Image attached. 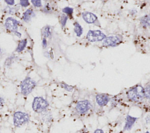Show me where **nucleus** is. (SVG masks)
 <instances>
[{"instance_id":"23","label":"nucleus","mask_w":150,"mask_h":133,"mask_svg":"<svg viewBox=\"0 0 150 133\" xmlns=\"http://www.w3.org/2000/svg\"><path fill=\"white\" fill-rule=\"evenodd\" d=\"M143 123L146 125H150V113H147L144 116Z\"/></svg>"},{"instance_id":"32","label":"nucleus","mask_w":150,"mask_h":133,"mask_svg":"<svg viewBox=\"0 0 150 133\" xmlns=\"http://www.w3.org/2000/svg\"><path fill=\"white\" fill-rule=\"evenodd\" d=\"M3 52H4L3 49H2V48L0 47V54H3Z\"/></svg>"},{"instance_id":"25","label":"nucleus","mask_w":150,"mask_h":133,"mask_svg":"<svg viewBox=\"0 0 150 133\" xmlns=\"http://www.w3.org/2000/svg\"><path fill=\"white\" fill-rule=\"evenodd\" d=\"M31 2L36 8H40L42 6L41 0H31Z\"/></svg>"},{"instance_id":"26","label":"nucleus","mask_w":150,"mask_h":133,"mask_svg":"<svg viewBox=\"0 0 150 133\" xmlns=\"http://www.w3.org/2000/svg\"><path fill=\"white\" fill-rule=\"evenodd\" d=\"M19 4L22 7L26 8L30 5V2H29V0H20L19 1Z\"/></svg>"},{"instance_id":"33","label":"nucleus","mask_w":150,"mask_h":133,"mask_svg":"<svg viewBox=\"0 0 150 133\" xmlns=\"http://www.w3.org/2000/svg\"><path fill=\"white\" fill-rule=\"evenodd\" d=\"M145 133H150V132L148 131H146V132H145Z\"/></svg>"},{"instance_id":"15","label":"nucleus","mask_w":150,"mask_h":133,"mask_svg":"<svg viewBox=\"0 0 150 133\" xmlns=\"http://www.w3.org/2000/svg\"><path fill=\"white\" fill-rule=\"evenodd\" d=\"M27 43H28V40L26 38H23L19 41L17 47L15 49V51L16 52H21L22 51H23L25 49L27 46Z\"/></svg>"},{"instance_id":"13","label":"nucleus","mask_w":150,"mask_h":133,"mask_svg":"<svg viewBox=\"0 0 150 133\" xmlns=\"http://www.w3.org/2000/svg\"><path fill=\"white\" fill-rule=\"evenodd\" d=\"M40 114H41L42 120L43 123L48 124L52 121V120L53 119V117H52V114L50 113V112L49 110H46L43 111L42 113H41Z\"/></svg>"},{"instance_id":"5","label":"nucleus","mask_w":150,"mask_h":133,"mask_svg":"<svg viewBox=\"0 0 150 133\" xmlns=\"http://www.w3.org/2000/svg\"><path fill=\"white\" fill-rule=\"evenodd\" d=\"M106 37V35L99 30H90L86 35L87 40L91 43L101 41Z\"/></svg>"},{"instance_id":"22","label":"nucleus","mask_w":150,"mask_h":133,"mask_svg":"<svg viewBox=\"0 0 150 133\" xmlns=\"http://www.w3.org/2000/svg\"><path fill=\"white\" fill-rule=\"evenodd\" d=\"M14 61V57L13 56H11L8 57L5 61V65L6 66H10L12 64L13 62Z\"/></svg>"},{"instance_id":"19","label":"nucleus","mask_w":150,"mask_h":133,"mask_svg":"<svg viewBox=\"0 0 150 133\" xmlns=\"http://www.w3.org/2000/svg\"><path fill=\"white\" fill-rule=\"evenodd\" d=\"M63 13L66 14L68 17H72L73 13V9L70 7H65L62 9Z\"/></svg>"},{"instance_id":"1","label":"nucleus","mask_w":150,"mask_h":133,"mask_svg":"<svg viewBox=\"0 0 150 133\" xmlns=\"http://www.w3.org/2000/svg\"><path fill=\"white\" fill-rule=\"evenodd\" d=\"M126 94L129 100L135 103L140 102L145 98L144 88L140 85H137L129 89Z\"/></svg>"},{"instance_id":"6","label":"nucleus","mask_w":150,"mask_h":133,"mask_svg":"<svg viewBox=\"0 0 150 133\" xmlns=\"http://www.w3.org/2000/svg\"><path fill=\"white\" fill-rule=\"evenodd\" d=\"M92 107L91 102L88 100H83L77 102L75 106L76 112L80 115L86 114Z\"/></svg>"},{"instance_id":"11","label":"nucleus","mask_w":150,"mask_h":133,"mask_svg":"<svg viewBox=\"0 0 150 133\" xmlns=\"http://www.w3.org/2000/svg\"><path fill=\"white\" fill-rule=\"evenodd\" d=\"M81 16L83 19L88 24H93L97 20V16L90 12H83Z\"/></svg>"},{"instance_id":"8","label":"nucleus","mask_w":150,"mask_h":133,"mask_svg":"<svg viewBox=\"0 0 150 133\" xmlns=\"http://www.w3.org/2000/svg\"><path fill=\"white\" fill-rule=\"evenodd\" d=\"M19 24V22L16 19L12 17L7 18L4 22V26L6 29L14 33L18 32Z\"/></svg>"},{"instance_id":"24","label":"nucleus","mask_w":150,"mask_h":133,"mask_svg":"<svg viewBox=\"0 0 150 133\" xmlns=\"http://www.w3.org/2000/svg\"><path fill=\"white\" fill-rule=\"evenodd\" d=\"M4 10L5 11L6 13H8V14H12V15H13V14H15V8H12V7H11L10 6H6Z\"/></svg>"},{"instance_id":"17","label":"nucleus","mask_w":150,"mask_h":133,"mask_svg":"<svg viewBox=\"0 0 150 133\" xmlns=\"http://www.w3.org/2000/svg\"><path fill=\"white\" fill-rule=\"evenodd\" d=\"M42 36H43V37H45L46 38L51 37L52 32H51L50 26H47L43 28L42 31Z\"/></svg>"},{"instance_id":"7","label":"nucleus","mask_w":150,"mask_h":133,"mask_svg":"<svg viewBox=\"0 0 150 133\" xmlns=\"http://www.w3.org/2000/svg\"><path fill=\"white\" fill-rule=\"evenodd\" d=\"M122 42L121 38L118 36H107L103 41L102 44L106 47H115L118 46Z\"/></svg>"},{"instance_id":"29","label":"nucleus","mask_w":150,"mask_h":133,"mask_svg":"<svg viewBox=\"0 0 150 133\" xmlns=\"http://www.w3.org/2000/svg\"><path fill=\"white\" fill-rule=\"evenodd\" d=\"M4 104H5V100H4V98L0 96V110L1 108H2Z\"/></svg>"},{"instance_id":"10","label":"nucleus","mask_w":150,"mask_h":133,"mask_svg":"<svg viewBox=\"0 0 150 133\" xmlns=\"http://www.w3.org/2000/svg\"><path fill=\"white\" fill-rule=\"evenodd\" d=\"M138 118L131 116L130 114H128L126 116L125 124L124 126V131H129L132 129L135 123H136Z\"/></svg>"},{"instance_id":"27","label":"nucleus","mask_w":150,"mask_h":133,"mask_svg":"<svg viewBox=\"0 0 150 133\" xmlns=\"http://www.w3.org/2000/svg\"><path fill=\"white\" fill-rule=\"evenodd\" d=\"M47 46V38L45 37H43L42 38V47L43 48H46Z\"/></svg>"},{"instance_id":"4","label":"nucleus","mask_w":150,"mask_h":133,"mask_svg":"<svg viewBox=\"0 0 150 133\" xmlns=\"http://www.w3.org/2000/svg\"><path fill=\"white\" fill-rule=\"evenodd\" d=\"M30 121L29 115L21 111H17L14 113L13 116V123L15 127L19 128Z\"/></svg>"},{"instance_id":"14","label":"nucleus","mask_w":150,"mask_h":133,"mask_svg":"<svg viewBox=\"0 0 150 133\" xmlns=\"http://www.w3.org/2000/svg\"><path fill=\"white\" fill-rule=\"evenodd\" d=\"M140 25L143 28H148L150 27V15H146L141 18L139 20Z\"/></svg>"},{"instance_id":"31","label":"nucleus","mask_w":150,"mask_h":133,"mask_svg":"<svg viewBox=\"0 0 150 133\" xmlns=\"http://www.w3.org/2000/svg\"><path fill=\"white\" fill-rule=\"evenodd\" d=\"M15 34L17 37H21V36H22L21 33H19V32H15Z\"/></svg>"},{"instance_id":"12","label":"nucleus","mask_w":150,"mask_h":133,"mask_svg":"<svg viewBox=\"0 0 150 133\" xmlns=\"http://www.w3.org/2000/svg\"><path fill=\"white\" fill-rule=\"evenodd\" d=\"M35 16V13H34L33 10L31 9H28L23 13L22 19L25 22L28 23L31 20L32 18H33Z\"/></svg>"},{"instance_id":"2","label":"nucleus","mask_w":150,"mask_h":133,"mask_svg":"<svg viewBox=\"0 0 150 133\" xmlns=\"http://www.w3.org/2000/svg\"><path fill=\"white\" fill-rule=\"evenodd\" d=\"M36 86V82L29 76H26L20 83L21 93L24 96H28Z\"/></svg>"},{"instance_id":"30","label":"nucleus","mask_w":150,"mask_h":133,"mask_svg":"<svg viewBox=\"0 0 150 133\" xmlns=\"http://www.w3.org/2000/svg\"><path fill=\"white\" fill-rule=\"evenodd\" d=\"M93 133H104V131L101 128H97L94 131Z\"/></svg>"},{"instance_id":"16","label":"nucleus","mask_w":150,"mask_h":133,"mask_svg":"<svg viewBox=\"0 0 150 133\" xmlns=\"http://www.w3.org/2000/svg\"><path fill=\"white\" fill-rule=\"evenodd\" d=\"M74 26V32L76 35L77 37H81V36L83 34V29L81 24L78 22H75L73 23Z\"/></svg>"},{"instance_id":"18","label":"nucleus","mask_w":150,"mask_h":133,"mask_svg":"<svg viewBox=\"0 0 150 133\" xmlns=\"http://www.w3.org/2000/svg\"><path fill=\"white\" fill-rule=\"evenodd\" d=\"M68 18H69V17L64 13H62L60 15L59 22H60V25H61L62 28L65 27V26L66 24V23H67V21L68 20Z\"/></svg>"},{"instance_id":"9","label":"nucleus","mask_w":150,"mask_h":133,"mask_svg":"<svg viewBox=\"0 0 150 133\" xmlns=\"http://www.w3.org/2000/svg\"><path fill=\"white\" fill-rule=\"evenodd\" d=\"M95 99L97 104L101 107L107 105L110 100V96L104 93H98L96 94Z\"/></svg>"},{"instance_id":"3","label":"nucleus","mask_w":150,"mask_h":133,"mask_svg":"<svg viewBox=\"0 0 150 133\" xmlns=\"http://www.w3.org/2000/svg\"><path fill=\"white\" fill-rule=\"evenodd\" d=\"M49 106L48 101L42 96H36L33 98L32 107L33 110L37 113H41L47 110Z\"/></svg>"},{"instance_id":"28","label":"nucleus","mask_w":150,"mask_h":133,"mask_svg":"<svg viewBox=\"0 0 150 133\" xmlns=\"http://www.w3.org/2000/svg\"><path fill=\"white\" fill-rule=\"evenodd\" d=\"M4 1L9 6H12L15 4V0H4Z\"/></svg>"},{"instance_id":"20","label":"nucleus","mask_w":150,"mask_h":133,"mask_svg":"<svg viewBox=\"0 0 150 133\" xmlns=\"http://www.w3.org/2000/svg\"><path fill=\"white\" fill-rule=\"evenodd\" d=\"M60 86L63 88L64 90H66V91H68V92H72L74 89V86H71V85H69L64 82H61L60 83Z\"/></svg>"},{"instance_id":"21","label":"nucleus","mask_w":150,"mask_h":133,"mask_svg":"<svg viewBox=\"0 0 150 133\" xmlns=\"http://www.w3.org/2000/svg\"><path fill=\"white\" fill-rule=\"evenodd\" d=\"M144 95L145 99L150 100V84L147 85L144 88Z\"/></svg>"}]
</instances>
